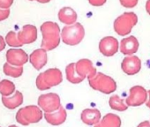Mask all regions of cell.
I'll list each match as a JSON object with an SVG mask.
<instances>
[{
    "instance_id": "6da1fadb",
    "label": "cell",
    "mask_w": 150,
    "mask_h": 127,
    "mask_svg": "<svg viewBox=\"0 0 150 127\" xmlns=\"http://www.w3.org/2000/svg\"><path fill=\"white\" fill-rule=\"evenodd\" d=\"M40 28L42 35L41 48L46 51L56 49L59 45L61 40V31L57 23L46 21L42 24Z\"/></svg>"
},
{
    "instance_id": "7a4b0ae2",
    "label": "cell",
    "mask_w": 150,
    "mask_h": 127,
    "mask_svg": "<svg viewBox=\"0 0 150 127\" xmlns=\"http://www.w3.org/2000/svg\"><path fill=\"white\" fill-rule=\"evenodd\" d=\"M63 81V74L57 68H50L41 73L35 80L36 87L41 91L49 90Z\"/></svg>"
},
{
    "instance_id": "3957f363",
    "label": "cell",
    "mask_w": 150,
    "mask_h": 127,
    "mask_svg": "<svg viewBox=\"0 0 150 127\" xmlns=\"http://www.w3.org/2000/svg\"><path fill=\"white\" fill-rule=\"evenodd\" d=\"M85 36V29L80 22H76L70 26H65L61 31L62 41L71 46L77 45L83 40Z\"/></svg>"
},
{
    "instance_id": "277c9868",
    "label": "cell",
    "mask_w": 150,
    "mask_h": 127,
    "mask_svg": "<svg viewBox=\"0 0 150 127\" xmlns=\"http://www.w3.org/2000/svg\"><path fill=\"white\" fill-rule=\"evenodd\" d=\"M43 115L41 108L35 105H28L19 109L16 113V121L24 125L28 126L31 123H38L42 120Z\"/></svg>"
},
{
    "instance_id": "5b68a950",
    "label": "cell",
    "mask_w": 150,
    "mask_h": 127,
    "mask_svg": "<svg viewBox=\"0 0 150 127\" xmlns=\"http://www.w3.org/2000/svg\"><path fill=\"white\" fill-rule=\"evenodd\" d=\"M137 22L138 16L134 13H124L115 20L113 28L118 35L124 36L131 33L132 28L137 24Z\"/></svg>"
},
{
    "instance_id": "8992f818",
    "label": "cell",
    "mask_w": 150,
    "mask_h": 127,
    "mask_svg": "<svg viewBox=\"0 0 150 127\" xmlns=\"http://www.w3.org/2000/svg\"><path fill=\"white\" fill-rule=\"evenodd\" d=\"M88 83L94 90L102 92L106 95L111 94L117 89L116 81L111 77L103 73H98L94 78L89 79Z\"/></svg>"
},
{
    "instance_id": "52a82bcc",
    "label": "cell",
    "mask_w": 150,
    "mask_h": 127,
    "mask_svg": "<svg viewBox=\"0 0 150 127\" xmlns=\"http://www.w3.org/2000/svg\"><path fill=\"white\" fill-rule=\"evenodd\" d=\"M38 106L45 113H52L61 107V101L58 95L55 93H48L39 96Z\"/></svg>"
},
{
    "instance_id": "ba28073f",
    "label": "cell",
    "mask_w": 150,
    "mask_h": 127,
    "mask_svg": "<svg viewBox=\"0 0 150 127\" xmlns=\"http://www.w3.org/2000/svg\"><path fill=\"white\" fill-rule=\"evenodd\" d=\"M147 91L141 86H134L130 89V95L125 99L127 106L138 107L147 101Z\"/></svg>"
},
{
    "instance_id": "9c48e42d",
    "label": "cell",
    "mask_w": 150,
    "mask_h": 127,
    "mask_svg": "<svg viewBox=\"0 0 150 127\" xmlns=\"http://www.w3.org/2000/svg\"><path fill=\"white\" fill-rule=\"evenodd\" d=\"M6 61L14 66H23L28 61V55L21 49H10L6 52Z\"/></svg>"
},
{
    "instance_id": "30bf717a",
    "label": "cell",
    "mask_w": 150,
    "mask_h": 127,
    "mask_svg": "<svg viewBox=\"0 0 150 127\" xmlns=\"http://www.w3.org/2000/svg\"><path fill=\"white\" fill-rule=\"evenodd\" d=\"M119 49L118 41L113 36L103 37L99 42V50L105 56H114Z\"/></svg>"
},
{
    "instance_id": "8fae6325",
    "label": "cell",
    "mask_w": 150,
    "mask_h": 127,
    "mask_svg": "<svg viewBox=\"0 0 150 127\" xmlns=\"http://www.w3.org/2000/svg\"><path fill=\"white\" fill-rule=\"evenodd\" d=\"M75 68H76L77 73L83 79L94 78L97 73L96 67L93 66V63L89 59H81L77 63H75Z\"/></svg>"
},
{
    "instance_id": "7c38bea8",
    "label": "cell",
    "mask_w": 150,
    "mask_h": 127,
    "mask_svg": "<svg viewBox=\"0 0 150 127\" xmlns=\"http://www.w3.org/2000/svg\"><path fill=\"white\" fill-rule=\"evenodd\" d=\"M121 68L127 75L137 74L141 69V61L136 56H127L122 61Z\"/></svg>"
},
{
    "instance_id": "4fadbf2b",
    "label": "cell",
    "mask_w": 150,
    "mask_h": 127,
    "mask_svg": "<svg viewBox=\"0 0 150 127\" xmlns=\"http://www.w3.org/2000/svg\"><path fill=\"white\" fill-rule=\"evenodd\" d=\"M18 38L21 42L24 44H30L36 41L37 39V28L34 25H25L23 26L22 29L17 33Z\"/></svg>"
},
{
    "instance_id": "5bb4252c",
    "label": "cell",
    "mask_w": 150,
    "mask_h": 127,
    "mask_svg": "<svg viewBox=\"0 0 150 127\" xmlns=\"http://www.w3.org/2000/svg\"><path fill=\"white\" fill-rule=\"evenodd\" d=\"M139 41L135 36H128L121 40L119 45V50L125 56H132L138 51Z\"/></svg>"
},
{
    "instance_id": "9a60e30c",
    "label": "cell",
    "mask_w": 150,
    "mask_h": 127,
    "mask_svg": "<svg viewBox=\"0 0 150 127\" xmlns=\"http://www.w3.org/2000/svg\"><path fill=\"white\" fill-rule=\"evenodd\" d=\"M29 61L35 70L40 71L47 64L48 61L47 51L42 48L34 50L29 56Z\"/></svg>"
},
{
    "instance_id": "2e32d148",
    "label": "cell",
    "mask_w": 150,
    "mask_h": 127,
    "mask_svg": "<svg viewBox=\"0 0 150 127\" xmlns=\"http://www.w3.org/2000/svg\"><path fill=\"white\" fill-rule=\"evenodd\" d=\"M67 113L63 106H61L57 111L52 113H44V118L51 125H60L66 120Z\"/></svg>"
},
{
    "instance_id": "e0dca14e",
    "label": "cell",
    "mask_w": 150,
    "mask_h": 127,
    "mask_svg": "<svg viewBox=\"0 0 150 127\" xmlns=\"http://www.w3.org/2000/svg\"><path fill=\"white\" fill-rule=\"evenodd\" d=\"M78 15L72 8L69 6H64L61 8L58 12V20L62 23L70 26L74 23H76L77 21Z\"/></svg>"
},
{
    "instance_id": "ac0fdd59",
    "label": "cell",
    "mask_w": 150,
    "mask_h": 127,
    "mask_svg": "<svg viewBox=\"0 0 150 127\" xmlns=\"http://www.w3.org/2000/svg\"><path fill=\"white\" fill-rule=\"evenodd\" d=\"M81 118L88 125H96L101 120V112L97 109H86L81 112Z\"/></svg>"
},
{
    "instance_id": "d6986e66",
    "label": "cell",
    "mask_w": 150,
    "mask_h": 127,
    "mask_svg": "<svg viewBox=\"0 0 150 127\" xmlns=\"http://www.w3.org/2000/svg\"><path fill=\"white\" fill-rule=\"evenodd\" d=\"M2 103L6 108L14 109L23 103V95L20 91H15V93L11 96H2Z\"/></svg>"
},
{
    "instance_id": "ffe728a7",
    "label": "cell",
    "mask_w": 150,
    "mask_h": 127,
    "mask_svg": "<svg viewBox=\"0 0 150 127\" xmlns=\"http://www.w3.org/2000/svg\"><path fill=\"white\" fill-rule=\"evenodd\" d=\"M121 118L112 113L105 115L95 127H121Z\"/></svg>"
},
{
    "instance_id": "44dd1931",
    "label": "cell",
    "mask_w": 150,
    "mask_h": 127,
    "mask_svg": "<svg viewBox=\"0 0 150 127\" xmlns=\"http://www.w3.org/2000/svg\"><path fill=\"white\" fill-rule=\"evenodd\" d=\"M65 74L67 80L72 84H79L84 80V79L77 73L76 68H75V63H71L65 67Z\"/></svg>"
},
{
    "instance_id": "7402d4cb",
    "label": "cell",
    "mask_w": 150,
    "mask_h": 127,
    "mask_svg": "<svg viewBox=\"0 0 150 127\" xmlns=\"http://www.w3.org/2000/svg\"><path fill=\"white\" fill-rule=\"evenodd\" d=\"M15 93V85L9 80H3L0 81V94L2 96H11Z\"/></svg>"
},
{
    "instance_id": "603a6c76",
    "label": "cell",
    "mask_w": 150,
    "mask_h": 127,
    "mask_svg": "<svg viewBox=\"0 0 150 127\" xmlns=\"http://www.w3.org/2000/svg\"><path fill=\"white\" fill-rule=\"evenodd\" d=\"M3 72L6 76L12 78H19L23 73V66H14L8 63H6L3 66Z\"/></svg>"
},
{
    "instance_id": "cb8c5ba5",
    "label": "cell",
    "mask_w": 150,
    "mask_h": 127,
    "mask_svg": "<svg viewBox=\"0 0 150 127\" xmlns=\"http://www.w3.org/2000/svg\"><path fill=\"white\" fill-rule=\"evenodd\" d=\"M109 104L112 109L117 111H125L128 108V106L124 103V101L117 95H114L110 98Z\"/></svg>"
},
{
    "instance_id": "d4e9b609",
    "label": "cell",
    "mask_w": 150,
    "mask_h": 127,
    "mask_svg": "<svg viewBox=\"0 0 150 127\" xmlns=\"http://www.w3.org/2000/svg\"><path fill=\"white\" fill-rule=\"evenodd\" d=\"M6 44H8L10 47L20 48V47L23 46V44L21 42V41L18 38L17 33H15L14 31H10L6 35Z\"/></svg>"
},
{
    "instance_id": "484cf974",
    "label": "cell",
    "mask_w": 150,
    "mask_h": 127,
    "mask_svg": "<svg viewBox=\"0 0 150 127\" xmlns=\"http://www.w3.org/2000/svg\"><path fill=\"white\" fill-rule=\"evenodd\" d=\"M120 4L126 8H132L135 7L138 4L139 0H119Z\"/></svg>"
},
{
    "instance_id": "4316f807",
    "label": "cell",
    "mask_w": 150,
    "mask_h": 127,
    "mask_svg": "<svg viewBox=\"0 0 150 127\" xmlns=\"http://www.w3.org/2000/svg\"><path fill=\"white\" fill-rule=\"evenodd\" d=\"M13 3V0H0V8L9 9Z\"/></svg>"
},
{
    "instance_id": "83f0119b",
    "label": "cell",
    "mask_w": 150,
    "mask_h": 127,
    "mask_svg": "<svg viewBox=\"0 0 150 127\" xmlns=\"http://www.w3.org/2000/svg\"><path fill=\"white\" fill-rule=\"evenodd\" d=\"M10 15V9L0 8V21L6 20Z\"/></svg>"
},
{
    "instance_id": "f1b7e54d",
    "label": "cell",
    "mask_w": 150,
    "mask_h": 127,
    "mask_svg": "<svg viewBox=\"0 0 150 127\" xmlns=\"http://www.w3.org/2000/svg\"><path fill=\"white\" fill-rule=\"evenodd\" d=\"M107 0H88V2L93 6H102L106 3Z\"/></svg>"
},
{
    "instance_id": "f546056e",
    "label": "cell",
    "mask_w": 150,
    "mask_h": 127,
    "mask_svg": "<svg viewBox=\"0 0 150 127\" xmlns=\"http://www.w3.org/2000/svg\"><path fill=\"white\" fill-rule=\"evenodd\" d=\"M6 46V42L5 38L2 35H0V52L5 49Z\"/></svg>"
},
{
    "instance_id": "4dcf8cb0",
    "label": "cell",
    "mask_w": 150,
    "mask_h": 127,
    "mask_svg": "<svg viewBox=\"0 0 150 127\" xmlns=\"http://www.w3.org/2000/svg\"><path fill=\"white\" fill-rule=\"evenodd\" d=\"M137 127H150V123H149V121H144V122L140 123Z\"/></svg>"
},
{
    "instance_id": "1f68e13d",
    "label": "cell",
    "mask_w": 150,
    "mask_h": 127,
    "mask_svg": "<svg viewBox=\"0 0 150 127\" xmlns=\"http://www.w3.org/2000/svg\"><path fill=\"white\" fill-rule=\"evenodd\" d=\"M146 11L150 15V0H146Z\"/></svg>"
},
{
    "instance_id": "d6a6232c",
    "label": "cell",
    "mask_w": 150,
    "mask_h": 127,
    "mask_svg": "<svg viewBox=\"0 0 150 127\" xmlns=\"http://www.w3.org/2000/svg\"><path fill=\"white\" fill-rule=\"evenodd\" d=\"M147 94H148V97H147V101H146V105L147 108L150 109V90L147 91Z\"/></svg>"
},
{
    "instance_id": "836d02e7",
    "label": "cell",
    "mask_w": 150,
    "mask_h": 127,
    "mask_svg": "<svg viewBox=\"0 0 150 127\" xmlns=\"http://www.w3.org/2000/svg\"><path fill=\"white\" fill-rule=\"evenodd\" d=\"M35 1H37L39 3H42V4H46V3H49L50 0H35Z\"/></svg>"
},
{
    "instance_id": "e575fe53",
    "label": "cell",
    "mask_w": 150,
    "mask_h": 127,
    "mask_svg": "<svg viewBox=\"0 0 150 127\" xmlns=\"http://www.w3.org/2000/svg\"><path fill=\"white\" fill-rule=\"evenodd\" d=\"M9 127H18L17 125H14V124H13V125H10Z\"/></svg>"
},
{
    "instance_id": "d590c367",
    "label": "cell",
    "mask_w": 150,
    "mask_h": 127,
    "mask_svg": "<svg viewBox=\"0 0 150 127\" xmlns=\"http://www.w3.org/2000/svg\"><path fill=\"white\" fill-rule=\"evenodd\" d=\"M29 1H34V0H29Z\"/></svg>"
},
{
    "instance_id": "8d00e7d4",
    "label": "cell",
    "mask_w": 150,
    "mask_h": 127,
    "mask_svg": "<svg viewBox=\"0 0 150 127\" xmlns=\"http://www.w3.org/2000/svg\"><path fill=\"white\" fill-rule=\"evenodd\" d=\"M0 127H1V126H0Z\"/></svg>"
}]
</instances>
